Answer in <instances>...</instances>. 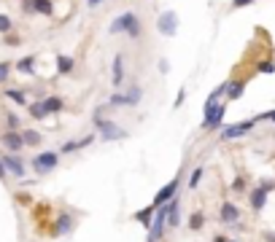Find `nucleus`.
I'll use <instances>...</instances> for the list:
<instances>
[{
    "instance_id": "nucleus-1",
    "label": "nucleus",
    "mask_w": 275,
    "mask_h": 242,
    "mask_svg": "<svg viewBox=\"0 0 275 242\" xmlns=\"http://www.w3.org/2000/svg\"><path fill=\"white\" fill-rule=\"evenodd\" d=\"M111 33H113V35H119V33H127L129 38H138V35H141V19L135 17L132 11H124V14H119V17L111 22Z\"/></svg>"
},
{
    "instance_id": "nucleus-2",
    "label": "nucleus",
    "mask_w": 275,
    "mask_h": 242,
    "mask_svg": "<svg viewBox=\"0 0 275 242\" xmlns=\"http://www.w3.org/2000/svg\"><path fill=\"white\" fill-rule=\"evenodd\" d=\"M94 127L100 129V135H103L106 143H113V140H124L127 138V129H122L119 124H113L111 119H103L100 110H97V116H94Z\"/></svg>"
},
{
    "instance_id": "nucleus-3",
    "label": "nucleus",
    "mask_w": 275,
    "mask_h": 242,
    "mask_svg": "<svg viewBox=\"0 0 275 242\" xmlns=\"http://www.w3.org/2000/svg\"><path fill=\"white\" fill-rule=\"evenodd\" d=\"M33 170H36L38 175H49L52 170H57V164H59V154L57 151H43V154H38V156H33Z\"/></svg>"
},
{
    "instance_id": "nucleus-4",
    "label": "nucleus",
    "mask_w": 275,
    "mask_h": 242,
    "mask_svg": "<svg viewBox=\"0 0 275 242\" xmlns=\"http://www.w3.org/2000/svg\"><path fill=\"white\" fill-rule=\"evenodd\" d=\"M178 189H181V175H176L173 180H167V183H165L162 189L154 194V202H151V205H154V207H165V205H167V202L178 194Z\"/></svg>"
},
{
    "instance_id": "nucleus-5",
    "label": "nucleus",
    "mask_w": 275,
    "mask_h": 242,
    "mask_svg": "<svg viewBox=\"0 0 275 242\" xmlns=\"http://www.w3.org/2000/svg\"><path fill=\"white\" fill-rule=\"evenodd\" d=\"M157 30H159V35H167V38H173V35L178 33V14H176V11H165V14H159Z\"/></svg>"
},
{
    "instance_id": "nucleus-6",
    "label": "nucleus",
    "mask_w": 275,
    "mask_h": 242,
    "mask_svg": "<svg viewBox=\"0 0 275 242\" xmlns=\"http://www.w3.org/2000/svg\"><path fill=\"white\" fill-rule=\"evenodd\" d=\"M257 124V119H248V121H240V124H229V127L221 129V140H238L243 135H248Z\"/></svg>"
},
{
    "instance_id": "nucleus-7",
    "label": "nucleus",
    "mask_w": 275,
    "mask_h": 242,
    "mask_svg": "<svg viewBox=\"0 0 275 242\" xmlns=\"http://www.w3.org/2000/svg\"><path fill=\"white\" fill-rule=\"evenodd\" d=\"M165 218H167L170 229H178V226H181V196L178 194L165 205Z\"/></svg>"
},
{
    "instance_id": "nucleus-8",
    "label": "nucleus",
    "mask_w": 275,
    "mask_h": 242,
    "mask_svg": "<svg viewBox=\"0 0 275 242\" xmlns=\"http://www.w3.org/2000/svg\"><path fill=\"white\" fill-rule=\"evenodd\" d=\"M0 159H3V164H6V173L8 175H14V178H19V180L24 178L27 167H24V161H22V156H19V154H6V156H0Z\"/></svg>"
},
{
    "instance_id": "nucleus-9",
    "label": "nucleus",
    "mask_w": 275,
    "mask_h": 242,
    "mask_svg": "<svg viewBox=\"0 0 275 242\" xmlns=\"http://www.w3.org/2000/svg\"><path fill=\"white\" fill-rule=\"evenodd\" d=\"M0 143L6 145L8 154H19V151L24 148V138H22V132H17V129H8V132L0 138Z\"/></svg>"
},
{
    "instance_id": "nucleus-10",
    "label": "nucleus",
    "mask_w": 275,
    "mask_h": 242,
    "mask_svg": "<svg viewBox=\"0 0 275 242\" xmlns=\"http://www.w3.org/2000/svg\"><path fill=\"white\" fill-rule=\"evenodd\" d=\"M221 119H224V105H213L211 110H205L202 129H219L221 127Z\"/></svg>"
},
{
    "instance_id": "nucleus-11",
    "label": "nucleus",
    "mask_w": 275,
    "mask_h": 242,
    "mask_svg": "<svg viewBox=\"0 0 275 242\" xmlns=\"http://www.w3.org/2000/svg\"><path fill=\"white\" fill-rule=\"evenodd\" d=\"M76 229V218H73L71 213H62L57 221H54V237H65V234H71V231Z\"/></svg>"
},
{
    "instance_id": "nucleus-12",
    "label": "nucleus",
    "mask_w": 275,
    "mask_h": 242,
    "mask_svg": "<svg viewBox=\"0 0 275 242\" xmlns=\"http://www.w3.org/2000/svg\"><path fill=\"white\" fill-rule=\"evenodd\" d=\"M221 224L224 226H232V224H238L240 221V210H238V205L235 202H221Z\"/></svg>"
},
{
    "instance_id": "nucleus-13",
    "label": "nucleus",
    "mask_w": 275,
    "mask_h": 242,
    "mask_svg": "<svg viewBox=\"0 0 275 242\" xmlns=\"http://www.w3.org/2000/svg\"><path fill=\"white\" fill-rule=\"evenodd\" d=\"M141 86H132L127 94H113L111 97V105H138L141 103Z\"/></svg>"
},
{
    "instance_id": "nucleus-14",
    "label": "nucleus",
    "mask_w": 275,
    "mask_h": 242,
    "mask_svg": "<svg viewBox=\"0 0 275 242\" xmlns=\"http://www.w3.org/2000/svg\"><path fill=\"white\" fill-rule=\"evenodd\" d=\"M267 194H270V191H264L262 186H254L251 196H248V205H251L254 213H259V210H262L264 205H267Z\"/></svg>"
},
{
    "instance_id": "nucleus-15",
    "label": "nucleus",
    "mask_w": 275,
    "mask_h": 242,
    "mask_svg": "<svg viewBox=\"0 0 275 242\" xmlns=\"http://www.w3.org/2000/svg\"><path fill=\"white\" fill-rule=\"evenodd\" d=\"M154 213H157V207H154V205H148V207H143V210H135V213H132V221H138L143 229H151Z\"/></svg>"
},
{
    "instance_id": "nucleus-16",
    "label": "nucleus",
    "mask_w": 275,
    "mask_h": 242,
    "mask_svg": "<svg viewBox=\"0 0 275 242\" xmlns=\"http://www.w3.org/2000/svg\"><path fill=\"white\" fill-rule=\"evenodd\" d=\"M111 81H113V86H122V81H124V57H122V54L113 57V75H111Z\"/></svg>"
},
{
    "instance_id": "nucleus-17",
    "label": "nucleus",
    "mask_w": 275,
    "mask_h": 242,
    "mask_svg": "<svg viewBox=\"0 0 275 242\" xmlns=\"http://www.w3.org/2000/svg\"><path fill=\"white\" fill-rule=\"evenodd\" d=\"M33 14H43V17H52V14H54L52 0H33Z\"/></svg>"
},
{
    "instance_id": "nucleus-18",
    "label": "nucleus",
    "mask_w": 275,
    "mask_h": 242,
    "mask_svg": "<svg viewBox=\"0 0 275 242\" xmlns=\"http://www.w3.org/2000/svg\"><path fill=\"white\" fill-rule=\"evenodd\" d=\"M22 138H24V145L36 148V145H41L43 135H41V132H36V129H24V132H22Z\"/></svg>"
},
{
    "instance_id": "nucleus-19",
    "label": "nucleus",
    "mask_w": 275,
    "mask_h": 242,
    "mask_svg": "<svg viewBox=\"0 0 275 242\" xmlns=\"http://www.w3.org/2000/svg\"><path fill=\"white\" fill-rule=\"evenodd\" d=\"M202 226H205V213H202V210H197V213L189 215V229H192V231H200Z\"/></svg>"
},
{
    "instance_id": "nucleus-20",
    "label": "nucleus",
    "mask_w": 275,
    "mask_h": 242,
    "mask_svg": "<svg viewBox=\"0 0 275 242\" xmlns=\"http://www.w3.org/2000/svg\"><path fill=\"white\" fill-rule=\"evenodd\" d=\"M243 89H246V84L243 81H235V84H227V97L229 100H240V94H243Z\"/></svg>"
},
{
    "instance_id": "nucleus-21",
    "label": "nucleus",
    "mask_w": 275,
    "mask_h": 242,
    "mask_svg": "<svg viewBox=\"0 0 275 242\" xmlns=\"http://www.w3.org/2000/svg\"><path fill=\"white\" fill-rule=\"evenodd\" d=\"M33 65H36V57H24V59L17 62V70L24 73V75H33Z\"/></svg>"
},
{
    "instance_id": "nucleus-22",
    "label": "nucleus",
    "mask_w": 275,
    "mask_h": 242,
    "mask_svg": "<svg viewBox=\"0 0 275 242\" xmlns=\"http://www.w3.org/2000/svg\"><path fill=\"white\" fill-rule=\"evenodd\" d=\"M43 108H46V113H59V110H62V100L59 97H46L43 100Z\"/></svg>"
},
{
    "instance_id": "nucleus-23",
    "label": "nucleus",
    "mask_w": 275,
    "mask_h": 242,
    "mask_svg": "<svg viewBox=\"0 0 275 242\" xmlns=\"http://www.w3.org/2000/svg\"><path fill=\"white\" fill-rule=\"evenodd\" d=\"M6 97L11 100V103H17V105H27V97H24L22 89H6Z\"/></svg>"
},
{
    "instance_id": "nucleus-24",
    "label": "nucleus",
    "mask_w": 275,
    "mask_h": 242,
    "mask_svg": "<svg viewBox=\"0 0 275 242\" xmlns=\"http://www.w3.org/2000/svg\"><path fill=\"white\" fill-rule=\"evenodd\" d=\"M73 65H76V62H73L71 57H65V54H59V57H57V70H59V73H71Z\"/></svg>"
},
{
    "instance_id": "nucleus-25",
    "label": "nucleus",
    "mask_w": 275,
    "mask_h": 242,
    "mask_svg": "<svg viewBox=\"0 0 275 242\" xmlns=\"http://www.w3.org/2000/svg\"><path fill=\"white\" fill-rule=\"evenodd\" d=\"M30 116H33V119H46V108H43V103H33L30 105Z\"/></svg>"
},
{
    "instance_id": "nucleus-26",
    "label": "nucleus",
    "mask_w": 275,
    "mask_h": 242,
    "mask_svg": "<svg viewBox=\"0 0 275 242\" xmlns=\"http://www.w3.org/2000/svg\"><path fill=\"white\" fill-rule=\"evenodd\" d=\"M202 173H205L202 167H194L192 178H189V189H197V186H200V180H202Z\"/></svg>"
},
{
    "instance_id": "nucleus-27",
    "label": "nucleus",
    "mask_w": 275,
    "mask_h": 242,
    "mask_svg": "<svg viewBox=\"0 0 275 242\" xmlns=\"http://www.w3.org/2000/svg\"><path fill=\"white\" fill-rule=\"evenodd\" d=\"M11 27H14V24H11V19H8L6 14H0V33H3V35H8V33H11Z\"/></svg>"
},
{
    "instance_id": "nucleus-28",
    "label": "nucleus",
    "mask_w": 275,
    "mask_h": 242,
    "mask_svg": "<svg viewBox=\"0 0 275 242\" xmlns=\"http://www.w3.org/2000/svg\"><path fill=\"white\" fill-rule=\"evenodd\" d=\"M8 75H11V65H8V62H0V84H6Z\"/></svg>"
},
{
    "instance_id": "nucleus-29",
    "label": "nucleus",
    "mask_w": 275,
    "mask_h": 242,
    "mask_svg": "<svg viewBox=\"0 0 275 242\" xmlns=\"http://www.w3.org/2000/svg\"><path fill=\"white\" fill-rule=\"evenodd\" d=\"M6 124H8V129H19V124H22V121H19L17 113H6Z\"/></svg>"
},
{
    "instance_id": "nucleus-30",
    "label": "nucleus",
    "mask_w": 275,
    "mask_h": 242,
    "mask_svg": "<svg viewBox=\"0 0 275 242\" xmlns=\"http://www.w3.org/2000/svg\"><path fill=\"white\" fill-rule=\"evenodd\" d=\"M257 121H273V124H275V110H267V113L257 116Z\"/></svg>"
},
{
    "instance_id": "nucleus-31",
    "label": "nucleus",
    "mask_w": 275,
    "mask_h": 242,
    "mask_svg": "<svg viewBox=\"0 0 275 242\" xmlns=\"http://www.w3.org/2000/svg\"><path fill=\"white\" fill-rule=\"evenodd\" d=\"M259 70L270 75V73H275V65H273V62H262V65H259Z\"/></svg>"
},
{
    "instance_id": "nucleus-32",
    "label": "nucleus",
    "mask_w": 275,
    "mask_h": 242,
    "mask_svg": "<svg viewBox=\"0 0 275 242\" xmlns=\"http://www.w3.org/2000/svg\"><path fill=\"white\" fill-rule=\"evenodd\" d=\"M257 186H262L264 191H275V180H259Z\"/></svg>"
},
{
    "instance_id": "nucleus-33",
    "label": "nucleus",
    "mask_w": 275,
    "mask_h": 242,
    "mask_svg": "<svg viewBox=\"0 0 275 242\" xmlns=\"http://www.w3.org/2000/svg\"><path fill=\"white\" fill-rule=\"evenodd\" d=\"M254 0H232V8H246V6H251Z\"/></svg>"
},
{
    "instance_id": "nucleus-34",
    "label": "nucleus",
    "mask_w": 275,
    "mask_h": 242,
    "mask_svg": "<svg viewBox=\"0 0 275 242\" xmlns=\"http://www.w3.org/2000/svg\"><path fill=\"white\" fill-rule=\"evenodd\" d=\"M8 173H6V164H3V159H0V180H6Z\"/></svg>"
},
{
    "instance_id": "nucleus-35",
    "label": "nucleus",
    "mask_w": 275,
    "mask_h": 242,
    "mask_svg": "<svg viewBox=\"0 0 275 242\" xmlns=\"http://www.w3.org/2000/svg\"><path fill=\"white\" fill-rule=\"evenodd\" d=\"M183 97H186V89H181V92H178V97H176V108L183 103Z\"/></svg>"
},
{
    "instance_id": "nucleus-36",
    "label": "nucleus",
    "mask_w": 275,
    "mask_h": 242,
    "mask_svg": "<svg viewBox=\"0 0 275 242\" xmlns=\"http://www.w3.org/2000/svg\"><path fill=\"white\" fill-rule=\"evenodd\" d=\"M232 189H235V191H243V189H246V183H243V180H235Z\"/></svg>"
},
{
    "instance_id": "nucleus-37",
    "label": "nucleus",
    "mask_w": 275,
    "mask_h": 242,
    "mask_svg": "<svg viewBox=\"0 0 275 242\" xmlns=\"http://www.w3.org/2000/svg\"><path fill=\"white\" fill-rule=\"evenodd\" d=\"M89 3V8H94V6H100V3H106V0H87Z\"/></svg>"
},
{
    "instance_id": "nucleus-38",
    "label": "nucleus",
    "mask_w": 275,
    "mask_h": 242,
    "mask_svg": "<svg viewBox=\"0 0 275 242\" xmlns=\"http://www.w3.org/2000/svg\"><path fill=\"white\" fill-rule=\"evenodd\" d=\"M213 242H229V240H227V237H221V234H216V237H213Z\"/></svg>"
},
{
    "instance_id": "nucleus-39",
    "label": "nucleus",
    "mask_w": 275,
    "mask_h": 242,
    "mask_svg": "<svg viewBox=\"0 0 275 242\" xmlns=\"http://www.w3.org/2000/svg\"><path fill=\"white\" fill-rule=\"evenodd\" d=\"M264 240H267V242H275V234H264Z\"/></svg>"
},
{
    "instance_id": "nucleus-40",
    "label": "nucleus",
    "mask_w": 275,
    "mask_h": 242,
    "mask_svg": "<svg viewBox=\"0 0 275 242\" xmlns=\"http://www.w3.org/2000/svg\"><path fill=\"white\" fill-rule=\"evenodd\" d=\"M229 242H240V240H229Z\"/></svg>"
}]
</instances>
